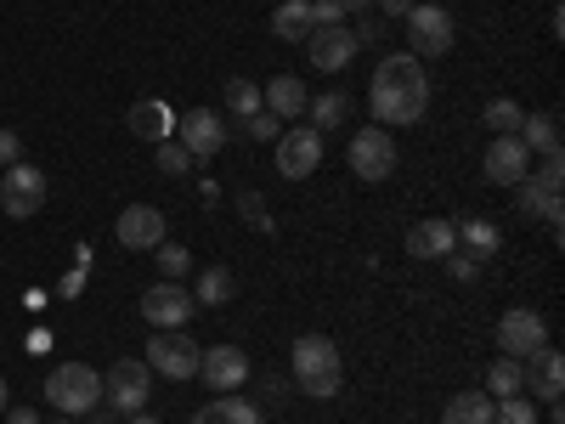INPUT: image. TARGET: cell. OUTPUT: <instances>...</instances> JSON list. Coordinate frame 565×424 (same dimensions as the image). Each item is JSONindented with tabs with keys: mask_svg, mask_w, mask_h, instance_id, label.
<instances>
[{
	"mask_svg": "<svg viewBox=\"0 0 565 424\" xmlns=\"http://www.w3.org/2000/svg\"><path fill=\"white\" fill-rule=\"evenodd\" d=\"M367 103H373V119H380V125H418L424 108H430V80H424V63L413 52L385 57L380 74H373V85H367Z\"/></svg>",
	"mask_w": 565,
	"mask_h": 424,
	"instance_id": "6da1fadb",
	"label": "cell"
},
{
	"mask_svg": "<svg viewBox=\"0 0 565 424\" xmlns=\"http://www.w3.org/2000/svg\"><path fill=\"white\" fill-rule=\"evenodd\" d=\"M295 380L311 402H334L340 385H345V362H340V346L328 335H300L295 340Z\"/></svg>",
	"mask_w": 565,
	"mask_h": 424,
	"instance_id": "7a4b0ae2",
	"label": "cell"
},
{
	"mask_svg": "<svg viewBox=\"0 0 565 424\" xmlns=\"http://www.w3.org/2000/svg\"><path fill=\"white\" fill-rule=\"evenodd\" d=\"M45 402H52L63 418L97 413L103 407V373L85 368V362H57L52 373H45Z\"/></svg>",
	"mask_w": 565,
	"mask_h": 424,
	"instance_id": "3957f363",
	"label": "cell"
},
{
	"mask_svg": "<svg viewBox=\"0 0 565 424\" xmlns=\"http://www.w3.org/2000/svg\"><path fill=\"white\" fill-rule=\"evenodd\" d=\"M498 351L514 357V362H532L537 351H548V322H543L532 306L503 311V322H498Z\"/></svg>",
	"mask_w": 565,
	"mask_h": 424,
	"instance_id": "277c9868",
	"label": "cell"
},
{
	"mask_svg": "<svg viewBox=\"0 0 565 424\" xmlns=\"http://www.w3.org/2000/svg\"><path fill=\"white\" fill-rule=\"evenodd\" d=\"M345 159H351V170L362 181H385V176H396V136L385 125H362L351 136V153Z\"/></svg>",
	"mask_w": 565,
	"mask_h": 424,
	"instance_id": "5b68a950",
	"label": "cell"
},
{
	"mask_svg": "<svg viewBox=\"0 0 565 424\" xmlns=\"http://www.w3.org/2000/svg\"><path fill=\"white\" fill-rule=\"evenodd\" d=\"M199 351L204 346L186 335V328H159L153 346H148V368L164 373V380H193V373H199Z\"/></svg>",
	"mask_w": 565,
	"mask_h": 424,
	"instance_id": "8992f818",
	"label": "cell"
},
{
	"mask_svg": "<svg viewBox=\"0 0 565 424\" xmlns=\"http://www.w3.org/2000/svg\"><path fill=\"white\" fill-rule=\"evenodd\" d=\"M148 391H153V368L136 362V357H119L103 380V402L119 407V413H141L148 407Z\"/></svg>",
	"mask_w": 565,
	"mask_h": 424,
	"instance_id": "52a82bcc",
	"label": "cell"
},
{
	"mask_svg": "<svg viewBox=\"0 0 565 424\" xmlns=\"http://www.w3.org/2000/svg\"><path fill=\"white\" fill-rule=\"evenodd\" d=\"M40 204H45V176L23 159L7 165V176H0V210L12 221H29V215H40Z\"/></svg>",
	"mask_w": 565,
	"mask_h": 424,
	"instance_id": "ba28073f",
	"label": "cell"
},
{
	"mask_svg": "<svg viewBox=\"0 0 565 424\" xmlns=\"http://www.w3.org/2000/svg\"><path fill=\"white\" fill-rule=\"evenodd\" d=\"M407 40H413V57H447L458 34H452V18L430 0V7H413L407 12Z\"/></svg>",
	"mask_w": 565,
	"mask_h": 424,
	"instance_id": "9c48e42d",
	"label": "cell"
},
{
	"mask_svg": "<svg viewBox=\"0 0 565 424\" xmlns=\"http://www.w3.org/2000/svg\"><path fill=\"white\" fill-rule=\"evenodd\" d=\"M481 176H487L492 187H521V181L532 176L526 141H521V136H492V141H487V165H481Z\"/></svg>",
	"mask_w": 565,
	"mask_h": 424,
	"instance_id": "30bf717a",
	"label": "cell"
},
{
	"mask_svg": "<svg viewBox=\"0 0 565 424\" xmlns=\"http://www.w3.org/2000/svg\"><path fill=\"white\" fill-rule=\"evenodd\" d=\"M193 311H199V300L186 295L181 283H170V277L141 295V317H148L153 328H186V322H193Z\"/></svg>",
	"mask_w": 565,
	"mask_h": 424,
	"instance_id": "8fae6325",
	"label": "cell"
},
{
	"mask_svg": "<svg viewBox=\"0 0 565 424\" xmlns=\"http://www.w3.org/2000/svg\"><path fill=\"white\" fill-rule=\"evenodd\" d=\"M317 165H322V136L311 125H295V130L277 136V170L289 181H306Z\"/></svg>",
	"mask_w": 565,
	"mask_h": 424,
	"instance_id": "7c38bea8",
	"label": "cell"
},
{
	"mask_svg": "<svg viewBox=\"0 0 565 424\" xmlns=\"http://www.w3.org/2000/svg\"><path fill=\"white\" fill-rule=\"evenodd\" d=\"M356 52H362V45H356V34H351L345 23H334V29H311V34H306V57H311V68H322V74L351 68Z\"/></svg>",
	"mask_w": 565,
	"mask_h": 424,
	"instance_id": "4fadbf2b",
	"label": "cell"
},
{
	"mask_svg": "<svg viewBox=\"0 0 565 424\" xmlns=\"http://www.w3.org/2000/svg\"><path fill=\"white\" fill-rule=\"evenodd\" d=\"M199 373H204L210 391H238L249 380V357L238 346H204L199 351Z\"/></svg>",
	"mask_w": 565,
	"mask_h": 424,
	"instance_id": "5bb4252c",
	"label": "cell"
},
{
	"mask_svg": "<svg viewBox=\"0 0 565 424\" xmlns=\"http://www.w3.org/2000/svg\"><path fill=\"white\" fill-rule=\"evenodd\" d=\"M175 141H181V148L193 153V165H199V159H215V153H221L226 125H221L210 108H193V114H181V125H175Z\"/></svg>",
	"mask_w": 565,
	"mask_h": 424,
	"instance_id": "9a60e30c",
	"label": "cell"
},
{
	"mask_svg": "<svg viewBox=\"0 0 565 424\" xmlns=\"http://www.w3.org/2000/svg\"><path fill=\"white\" fill-rule=\"evenodd\" d=\"M125 125H130V136H136V141H153V148H159V141H170V136H175L181 114H175L170 103H159V97H141V103L125 114Z\"/></svg>",
	"mask_w": 565,
	"mask_h": 424,
	"instance_id": "2e32d148",
	"label": "cell"
},
{
	"mask_svg": "<svg viewBox=\"0 0 565 424\" xmlns=\"http://www.w3.org/2000/svg\"><path fill=\"white\" fill-rule=\"evenodd\" d=\"M114 232H119L125 250H159V244H164V215H159L153 204H130Z\"/></svg>",
	"mask_w": 565,
	"mask_h": 424,
	"instance_id": "e0dca14e",
	"label": "cell"
},
{
	"mask_svg": "<svg viewBox=\"0 0 565 424\" xmlns=\"http://www.w3.org/2000/svg\"><path fill=\"white\" fill-rule=\"evenodd\" d=\"M452 250H458V232H452V221H441V215L418 221V226L407 232V255H413V261H441V255H452Z\"/></svg>",
	"mask_w": 565,
	"mask_h": 424,
	"instance_id": "ac0fdd59",
	"label": "cell"
},
{
	"mask_svg": "<svg viewBox=\"0 0 565 424\" xmlns=\"http://www.w3.org/2000/svg\"><path fill=\"white\" fill-rule=\"evenodd\" d=\"M260 103H266V114H277V119H300L311 97H306V80L277 74V80H266V85H260Z\"/></svg>",
	"mask_w": 565,
	"mask_h": 424,
	"instance_id": "d6986e66",
	"label": "cell"
},
{
	"mask_svg": "<svg viewBox=\"0 0 565 424\" xmlns=\"http://www.w3.org/2000/svg\"><path fill=\"white\" fill-rule=\"evenodd\" d=\"M193 424H266V418H260V407L244 402V396H215V402H204V407L193 413Z\"/></svg>",
	"mask_w": 565,
	"mask_h": 424,
	"instance_id": "ffe728a7",
	"label": "cell"
},
{
	"mask_svg": "<svg viewBox=\"0 0 565 424\" xmlns=\"http://www.w3.org/2000/svg\"><path fill=\"white\" fill-rule=\"evenodd\" d=\"M526 380H532V396L559 402V391H565V362H559V351H537L532 368H526Z\"/></svg>",
	"mask_w": 565,
	"mask_h": 424,
	"instance_id": "44dd1931",
	"label": "cell"
},
{
	"mask_svg": "<svg viewBox=\"0 0 565 424\" xmlns=\"http://www.w3.org/2000/svg\"><path fill=\"white\" fill-rule=\"evenodd\" d=\"M306 108H311V130H317V136L340 130V125L351 119V97H345V91H322V97H311Z\"/></svg>",
	"mask_w": 565,
	"mask_h": 424,
	"instance_id": "7402d4cb",
	"label": "cell"
},
{
	"mask_svg": "<svg viewBox=\"0 0 565 424\" xmlns=\"http://www.w3.org/2000/svg\"><path fill=\"white\" fill-rule=\"evenodd\" d=\"M271 34L277 40H306L311 34V0H282L271 12Z\"/></svg>",
	"mask_w": 565,
	"mask_h": 424,
	"instance_id": "603a6c76",
	"label": "cell"
},
{
	"mask_svg": "<svg viewBox=\"0 0 565 424\" xmlns=\"http://www.w3.org/2000/svg\"><path fill=\"white\" fill-rule=\"evenodd\" d=\"M514 136L526 141V153H559V119L554 114H526V125Z\"/></svg>",
	"mask_w": 565,
	"mask_h": 424,
	"instance_id": "cb8c5ba5",
	"label": "cell"
},
{
	"mask_svg": "<svg viewBox=\"0 0 565 424\" xmlns=\"http://www.w3.org/2000/svg\"><path fill=\"white\" fill-rule=\"evenodd\" d=\"M441 424H492V396H487V391H463V396H452L447 413H441Z\"/></svg>",
	"mask_w": 565,
	"mask_h": 424,
	"instance_id": "d4e9b609",
	"label": "cell"
},
{
	"mask_svg": "<svg viewBox=\"0 0 565 424\" xmlns=\"http://www.w3.org/2000/svg\"><path fill=\"white\" fill-rule=\"evenodd\" d=\"M232 289H238V277H232L226 266H204L199 283H193V300H199V306H226Z\"/></svg>",
	"mask_w": 565,
	"mask_h": 424,
	"instance_id": "484cf974",
	"label": "cell"
},
{
	"mask_svg": "<svg viewBox=\"0 0 565 424\" xmlns=\"http://www.w3.org/2000/svg\"><path fill=\"white\" fill-rule=\"evenodd\" d=\"M452 232H458V250L481 255V261H487V255H498V244H503V232H498L492 221H458Z\"/></svg>",
	"mask_w": 565,
	"mask_h": 424,
	"instance_id": "4316f807",
	"label": "cell"
},
{
	"mask_svg": "<svg viewBox=\"0 0 565 424\" xmlns=\"http://www.w3.org/2000/svg\"><path fill=\"white\" fill-rule=\"evenodd\" d=\"M487 391H492V396H521V391H526V362L498 357V362L487 368Z\"/></svg>",
	"mask_w": 565,
	"mask_h": 424,
	"instance_id": "83f0119b",
	"label": "cell"
},
{
	"mask_svg": "<svg viewBox=\"0 0 565 424\" xmlns=\"http://www.w3.org/2000/svg\"><path fill=\"white\" fill-rule=\"evenodd\" d=\"M226 108H232V119L260 114V80H226Z\"/></svg>",
	"mask_w": 565,
	"mask_h": 424,
	"instance_id": "f1b7e54d",
	"label": "cell"
},
{
	"mask_svg": "<svg viewBox=\"0 0 565 424\" xmlns=\"http://www.w3.org/2000/svg\"><path fill=\"white\" fill-rule=\"evenodd\" d=\"M487 125H492V136H514V130L526 125V108L509 103V97H498V103H487Z\"/></svg>",
	"mask_w": 565,
	"mask_h": 424,
	"instance_id": "f546056e",
	"label": "cell"
},
{
	"mask_svg": "<svg viewBox=\"0 0 565 424\" xmlns=\"http://www.w3.org/2000/svg\"><path fill=\"white\" fill-rule=\"evenodd\" d=\"M492 424H543V418H537V407L526 396H498L492 402Z\"/></svg>",
	"mask_w": 565,
	"mask_h": 424,
	"instance_id": "4dcf8cb0",
	"label": "cell"
},
{
	"mask_svg": "<svg viewBox=\"0 0 565 424\" xmlns=\"http://www.w3.org/2000/svg\"><path fill=\"white\" fill-rule=\"evenodd\" d=\"M153 255H159V272H164V277H170V283H181V277H186V272H193V255H186V250H181V244H159V250H153Z\"/></svg>",
	"mask_w": 565,
	"mask_h": 424,
	"instance_id": "1f68e13d",
	"label": "cell"
},
{
	"mask_svg": "<svg viewBox=\"0 0 565 424\" xmlns=\"http://www.w3.org/2000/svg\"><path fill=\"white\" fill-rule=\"evenodd\" d=\"M238 130H244L249 141H277V136H282V119L260 108V114H249V119H238Z\"/></svg>",
	"mask_w": 565,
	"mask_h": 424,
	"instance_id": "d6a6232c",
	"label": "cell"
},
{
	"mask_svg": "<svg viewBox=\"0 0 565 424\" xmlns=\"http://www.w3.org/2000/svg\"><path fill=\"white\" fill-rule=\"evenodd\" d=\"M159 170L164 176H186V170H193V153H186L181 141L170 136V141H159Z\"/></svg>",
	"mask_w": 565,
	"mask_h": 424,
	"instance_id": "836d02e7",
	"label": "cell"
},
{
	"mask_svg": "<svg viewBox=\"0 0 565 424\" xmlns=\"http://www.w3.org/2000/svg\"><path fill=\"white\" fill-rule=\"evenodd\" d=\"M85 277H90V250H79V255H74V272H63V283H57V300H74V295L85 289Z\"/></svg>",
	"mask_w": 565,
	"mask_h": 424,
	"instance_id": "e575fe53",
	"label": "cell"
},
{
	"mask_svg": "<svg viewBox=\"0 0 565 424\" xmlns=\"http://www.w3.org/2000/svg\"><path fill=\"white\" fill-rule=\"evenodd\" d=\"M334 23H345L340 0H311V29H334Z\"/></svg>",
	"mask_w": 565,
	"mask_h": 424,
	"instance_id": "d590c367",
	"label": "cell"
},
{
	"mask_svg": "<svg viewBox=\"0 0 565 424\" xmlns=\"http://www.w3.org/2000/svg\"><path fill=\"white\" fill-rule=\"evenodd\" d=\"M238 210H244V221H249V226H260V232H271V215H266V199H255V193H238Z\"/></svg>",
	"mask_w": 565,
	"mask_h": 424,
	"instance_id": "8d00e7d4",
	"label": "cell"
},
{
	"mask_svg": "<svg viewBox=\"0 0 565 424\" xmlns=\"http://www.w3.org/2000/svg\"><path fill=\"white\" fill-rule=\"evenodd\" d=\"M447 261V272L458 277V283H469V277H476V266H481V255H469V250H452V255H441Z\"/></svg>",
	"mask_w": 565,
	"mask_h": 424,
	"instance_id": "74e56055",
	"label": "cell"
},
{
	"mask_svg": "<svg viewBox=\"0 0 565 424\" xmlns=\"http://www.w3.org/2000/svg\"><path fill=\"white\" fill-rule=\"evenodd\" d=\"M537 187H548V193H559V181H565V165H559V153H543V170L532 176Z\"/></svg>",
	"mask_w": 565,
	"mask_h": 424,
	"instance_id": "f35d334b",
	"label": "cell"
},
{
	"mask_svg": "<svg viewBox=\"0 0 565 424\" xmlns=\"http://www.w3.org/2000/svg\"><path fill=\"white\" fill-rule=\"evenodd\" d=\"M18 159H23V141H18V130H0V170L18 165Z\"/></svg>",
	"mask_w": 565,
	"mask_h": 424,
	"instance_id": "ab89813d",
	"label": "cell"
},
{
	"mask_svg": "<svg viewBox=\"0 0 565 424\" xmlns=\"http://www.w3.org/2000/svg\"><path fill=\"white\" fill-rule=\"evenodd\" d=\"M0 418H7V424H40V413H34V407H7Z\"/></svg>",
	"mask_w": 565,
	"mask_h": 424,
	"instance_id": "60d3db41",
	"label": "cell"
},
{
	"mask_svg": "<svg viewBox=\"0 0 565 424\" xmlns=\"http://www.w3.org/2000/svg\"><path fill=\"white\" fill-rule=\"evenodd\" d=\"M380 12H385V18H407L413 0H380Z\"/></svg>",
	"mask_w": 565,
	"mask_h": 424,
	"instance_id": "b9f144b4",
	"label": "cell"
},
{
	"mask_svg": "<svg viewBox=\"0 0 565 424\" xmlns=\"http://www.w3.org/2000/svg\"><path fill=\"white\" fill-rule=\"evenodd\" d=\"M125 424H159V418H153L148 407H141V413H125Z\"/></svg>",
	"mask_w": 565,
	"mask_h": 424,
	"instance_id": "7bdbcfd3",
	"label": "cell"
},
{
	"mask_svg": "<svg viewBox=\"0 0 565 424\" xmlns=\"http://www.w3.org/2000/svg\"><path fill=\"white\" fill-rule=\"evenodd\" d=\"M340 7H345V12H367V0H340Z\"/></svg>",
	"mask_w": 565,
	"mask_h": 424,
	"instance_id": "ee69618b",
	"label": "cell"
},
{
	"mask_svg": "<svg viewBox=\"0 0 565 424\" xmlns=\"http://www.w3.org/2000/svg\"><path fill=\"white\" fill-rule=\"evenodd\" d=\"M0 413H7V380H0Z\"/></svg>",
	"mask_w": 565,
	"mask_h": 424,
	"instance_id": "f6af8a7d",
	"label": "cell"
},
{
	"mask_svg": "<svg viewBox=\"0 0 565 424\" xmlns=\"http://www.w3.org/2000/svg\"><path fill=\"white\" fill-rule=\"evenodd\" d=\"M97 424H114V413H97Z\"/></svg>",
	"mask_w": 565,
	"mask_h": 424,
	"instance_id": "bcb514c9",
	"label": "cell"
},
{
	"mask_svg": "<svg viewBox=\"0 0 565 424\" xmlns=\"http://www.w3.org/2000/svg\"><path fill=\"white\" fill-rule=\"evenodd\" d=\"M57 424H79V418H57Z\"/></svg>",
	"mask_w": 565,
	"mask_h": 424,
	"instance_id": "7dc6e473",
	"label": "cell"
},
{
	"mask_svg": "<svg viewBox=\"0 0 565 424\" xmlns=\"http://www.w3.org/2000/svg\"><path fill=\"white\" fill-rule=\"evenodd\" d=\"M413 7H430V0H413Z\"/></svg>",
	"mask_w": 565,
	"mask_h": 424,
	"instance_id": "c3c4849f",
	"label": "cell"
}]
</instances>
